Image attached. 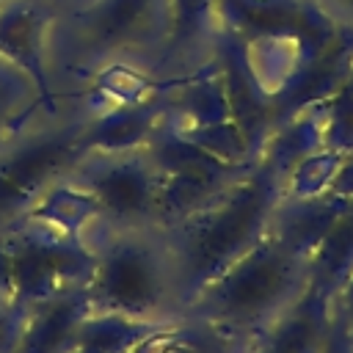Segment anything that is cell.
Masks as SVG:
<instances>
[{
	"mask_svg": "<svg viewBox=\"0 0 353 353\" xmlns=\"http://www.w3.org/2000/svg\"><path fill=\"white\" fill-rule=\"evenodd\" d=\"M281 196L284 174L259 157L212 201L165 229L179 273L182 309L207 281L268 234Z\"/></svg>",
	"mask_w": 353,
	"mask_h": 353,
	"instance_id": "cell-1",
	"label": "cell"
},
{
	"mask_svg": "<svg viewBox=\"0 0 353 353\" xmlns=\"http://www.w3.org/2000/svg\"><path fill=\"white\" fill-rule=\"evenodd\" d=\"M77 237L97 256L85 284L91 312H119L154 323L182 317L179 273L163 226L108 229L91 221Z\"/></svg>",
	"mask_w": 353,
	"mask_h": 353,
	"instance_id": "cell-2",
	"label": "cell"
},
{
	"mask_svg": "<svg viewBox=\"0 0 353 353\" xmlns=\"http://www.w3.org/2000/svg\"><path fill=\"white\" fill-rule=\"evenodd\" d=\"M309 281V256L268 232L237 262L207 281L185 303L182 317L210 323L240 342H251L306 292Z\"/></svg>",
	"mask_w": 353,
	"mask_h": 353,
	"instance_id": "cell-3",
	"label": "cell"
},
{
	"mask_svg": "<svg viewBox=\"0 0 353 353\" xmlns=\"http://www.w3.org/2000/svg\"><path fill=\"white\" fill-rule=\"evenodd\" d=\"M11 245L14 303L30 309L61 292L85 287L97 256L72 232L28 215L6 234Z\"/></svg>",
	"mask_w": 353,
	"mask_h": 353,
	"instance_id": "cell-4",
	"label": "cell"
},
{
	"mask_svg": "<svg viewBox=\"0 0 353 353\" xmlns=\"http://www.w3.org/2000/svg\"><path fill=\"white\" fill-rule=\"evenodd\" d=\"M63 182L85 190L94 199L99 210L94 221L99 226H157V193L163 174L143 149L88 152L69 168Z\"/></svg>",
	"mask_w": 353,
	"mask_h": 353,
	"instance_id": "cell-5",
	"label": "cell"
},
{
	"mask_svg": "<svg viewBox=\"0 0 353 353\" xmlns=\"http://www.w3.org/2000/svg\"><path fill=\"white\" fill-rule=\"evenodd\" d=\"M47 28L50 14L39 0L0 3V58L33 83L44 116H61L58 88L47 66Z\"/></svg>",
	"mask_w": 353,
	"mask_h": 353,
	"instance_id": "cell-6",
	"label": "cell"
},
{
	"mask_svg": "<svg viewBox=\"0 0 353 353\" xmlns=\"http://www.w3.org/2000/svg\"><path fill=\"white\" fill-rule=\"evenodd\" d=\"M168 0H94L77 17L80 55L99 58L130 44L165 36Z\"/></svg>",
	"mask_w": 353,
	"mask_h": 353,
	"instance_id": "cell-7",
	"label": "cell"
},
{
	"mask_svg": "<svg viewBox=\"0 0 353 353\" xmlns=\"http://www.w3.org/2000/svg\"><path fill=\"white\" fill-rule=\"evenodd\" d=\"M331 325V298L309 281L306 292L248 342V353H325Z\"/></svg>",
	"mask_w": 353,
	"mask_h": 353,
	"instance_id": "cell-8",
	"label": "cell"
},
{
	"mask_svg": "<svg viewBox=\"0 0 353 353\" xmlns=\"http://www.w3.org/2000/svg\"><path fill=\"white\" fill-rule=\"evenodd\" d=\"M168 88L121 108H110L83 121V146L85 152H132L143 149L154 130L168 116Z\"/></svg>",
	"mask_w": 353,
	"mask_h": 353,
	"instance_id": "cell-9",
	"label": "cell"
},
{
	"mask_svg": "<svg viewBox=\"0 0 353 353\" xmlns=\"http://www.w3.org/2000/svg\"><path fill=\"white\" fill-rule=\"evenodd\" d=\"M91 312L88 290L77 287L28 309L14 353H72L80 323Z\"/></svg>",
	"mask_w": 353,
	"mask_h": 353,
	"instance_id": "cell-10",
	"label": "cell"
},
{
	"mask_svg": "<svg viewBox=\"0 0 353 353\" xmlns=\"http://www.w3.org/2000/svg\"><path fill=\"white\" fill-rule=\"evenodd\" d=\"M254 163H226L215 160L207 165L163 174L160 193H157V226L168 229L196 210H201L207 201H212L226 185H232L237 176H243Z\"/></svg>",
	"mask_w": 353,
	"mask_h": 353,
	"instance_id": "cell-11",
	"label": "cell"
},
{
	"mask_svg": "<svg viewBox=\"0 0 353 353\" xmlns=\"http://www.w3.org/2000/svg\"><path fill=\"white\" fill-rule=\"evenodd\" d=\"M345 204H347V199L334 196V193H323L314 199L281 196L268 232H273L276 237H281L284 243H290L292 248L303 251L312 259L317 243L323 240V234L328 232V226L334 223V218L342 212Z\"/></svg>",
	"mask_w": 353,
	"mask_h": 353,
	"instance_id": "cell-12",
	"label": "cell"
},
{
	"mask_svg": "<svg viewBox=\"0 0 353 353\" xmlns=\"http://www.w3.org/2000/svg\"><path fill=\"white\" fill-rule=\"evenodd\" d=\"M132 353H248V342H240L210 323L179 317L141 339Z\"/></svg>",
	"mask_w": 353,
	"mask_h": 353,
	"instance_id": "cell-13",
	"label": "cell"
},
{
	"mask_svg": "<svg viewBox=\"0 0 353 353\" xmlns=\"http://www.w3.org/2000/svg\"><path fill=\"white\" fill-rule=\"evenodd\" d=\"M160 325L165 323L138 320L119 312H88L80 323L72 353H132V347Z\"/></svg>",
	"mask_w": 353,
	"mask_h": 353,
	"instance_id": "cell-14",
	"label": "cell"
},
{
	"mask_svg": "<svg viewBox=\"0 0 353 353\" xmlns=\"http://www.w3.org/2000/svg\"><path fill=\"white\" fill-rule=\"evenodd\" d=\"M309 268H312V284L323 290L328 298H334V292L353 270V199H347L342 212L334 218V223L317 243Z\"/></svg>",
	"mask_w": 353,
	"mask_h": 353,
	"instance_id": "cell-15",
	"label": "cell"
},
{
	"mask_svg": "<svg viewBox=\"0 0 353 353\" xmlns=\"http://www.w3.org/2000/svg\"><path fill=\"white\" fill-rule=\"evenodd\" d=\"M41 113L33 83L8 61L0 58V146L22 132Z\"/></svg>",
	"mask_w": 353,
	"mask_h": 353,
	"instance_id": "cell-16",
	"label": "cell"
},
{
	"mask_svg": "<svg viewBox=\"0 0 353 353\" xmlns=\"http://www.w3.org/2000/svg\"><path fill=\"white\" fill-rule=\"evenodd\" d=\"M30 215H36V218H41L47 223H55V226L77 234L83 226H88L99 215V210H97L94 199L85 190H80V188H74V185L61 179V182L50 185L39 196V201H36Z\"/></svg>",
	"mask_w": 353,
	"mask_h": 353,
	"instance_id": "cell-17",
	"label": "cell"
},
{
	"mask_svg": "<svg viewBox=\"0 0 353 353\" xmlns=\"http://www.w3.org/2000/svg\"><path fill=\"white\" fill-rule=\"evenodd\" d=\"M218 0H168V25L163 36L160 63H174L210 25Z\"/></svg>",
	"mask_w": 353,
	"mask_h": 353,
	"instance_id": "cell-18",
	"label": "cell"
},
{
	"mask_svg": "<svg viewBox=\"0 0 353 353\" xmlns=\"http://www.w3.org/2000/svg\"><path fill=\"white\" fill-rule=\"evenodd\" d=\"M342 165V152L320 146L301 157L290 174L284 176V196L287 199H314L331 190V182Z\"/></svg>",
	"mask_w": 353,
	"mask_h": 353,
	"instance_id": "cell-19",
	"label": "cell"
},
{
	"mask_svg": "<svg viewBox=\"0 0 353 353\" xmlns=\"http://www.w3.org/2000/svg\"><path fill=\"white\" fill-rule=\"evenodd\" d=\"M323 113V146L336 152L353 149V63L347 66L339 85L317 102Z\"/></svg>",
	"mask_w": 353,
	"mask_h": 353,
	"instance_id": "cell-20",
	"label": "cell"
},
{
	"mask_svg": "<svg viewBox=\"0 0 353 353\" xmlns=\"http://www.w3.org/2000/svg\"><path fill=\"white\" fill-rule=\"evenodd\" d=\"M36 201H39V196L22 190L19 185H14L8 176L0 174V237L25 221L33 212Z\"/></svg>",
	"mask_w": 353,
	"mask_h": 353,
	"instance_id": "cell-21",
	"label": "cell"
},
{
	"mask_svg": "<svg viewBox=\"0 0 353 353\" xmlns=\"http://www.w3.org/2000/svg\"><path fill=\"white\" fill-rule=\"evenodd\" d=\"M331 317H334L336 334L345 339L347 350L353 353V270L331 298Z\"/></svg>",
	"mask_w": 353,
	"mask_h": 353,
	"instance_id": "cell-22",
	"label": "cell"
},
{
	"mask_svg": "<svg viewBox=\"0 0 353 353\" xmlns=\"http://www.w3.org/2000/svg\"><path fill=\"white\" fill-rule=\"evenodd\" d=\"M28 309L19 303H0V353H14Z\"/></svg>",
	"mask_w": 353,
	"mask_h": 353,
	"instance_id": "cell-23",
	"label": "cell"
},
{
	"mask_svg": "<svg viewBox=\"0 0 353 353\" xmlns=\"http://www.w3.org/2000/svg\"><path fill=\"white\" fill-rule=\"evenodd\" d=\"M0 303H14V273H11V245L6 234L0 237Z\"/></svg>",
	"mask_w": 353,
	"mask_h": 353,
	"instance_id": "cell-24",
	"label": "cell"
},
{
	"mask_svg": "<svg viewBox=\"0 0 353 353\" xmlns=\"http://www.w3.org/2000/svg\"><path fill=\"white\" fill-rule=\"evenodd\" d=\"M334 196H342V199H353V149L342 154V165L331 182V190Z\"/></svg>",
	"mask_w": 353,
	"mask_h": 353,
	"instance_id": "cell-25",
	"label": "cell"
},
{
	"mask_svg": "<svg viewBox=\"0 0 353 353\" xmlns=\"http://www.w3.org/2000/svg\"><path fill=\"white\" fill-rule=\"evenodd\" d=\"M320 6L339 22L353 28V0H320Z\"/></svg>",
	"mask_w": 353,
	"mask_h": 353,
	"instance_id": "cell-26",
	"label": "cell"
}]
</instances>
